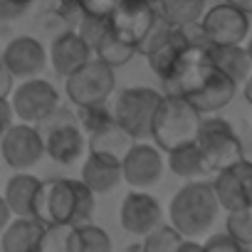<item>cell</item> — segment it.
<instances>
[{
	"label": "cell",
	"instance_id": "6da1fadb",
	"mask_svg": "<svg viewBox=\"0 0 252 252\" xmlns=\"http://www.w3.org/2000/svg\"><path fill=\"white\" fill-rule=\"evenodd\" d=\"M96 208V193L82 178H50L42 181L35 215L45 225H79L89 222Z\"/></svg>",
	"mask_w": 252,
	"mask_h": 252
},
{
	"label": "cell",
	"instance_id": "7a4b0ae2",
	"mask_svg": "<svg viewBox=\"0 0 252 252\" xmlns=\"http://www.w3.org/2000/svg\"><path fill=\"white\" fill-rule=\"evenodd\" d=\"M220 213L225 210L215 186L203 178L186 181L168 203V220L186 237H205L215 227Z\"/></svg>",
	"mask_w": 252,
	"mask_h": 252
},
{
	"label": "cell",
	"instance_id": "3957f363",
	"mask_svg": "<svg viewBox=\"0 0 252 252\" xmlns=\"http://www.w3.org/2000/svg\"><path fill=\"white\" fill-rule=\"evenodd\" d=\"M200 121H203V114L190 104L188 96L163 92L158 109L154 114V124H151V141L163 151L195 141Z\"/></svg>",
	"mask_w": 252,
	"mask_h": 252
},
{
	"label": "cell",
	"instance_id": "277c9868",
	"mask_svg": "<svg viewBox=\"0 0 252 252\" xmlns=\"http://www.w3.org/2000/svg\"><path fill=\"white\" fill-rule=\"evenodd\" d=\"M163 92L154 87H126L114 94L111 114L116 124L129 134L134 141H151V124L158 109Z\"/></svg>",
	"mask_w": 252,
	"mask_h": 252
},
{
	"label": "cell",
	"instance_id": "5b68a950",
	"mask_svg": "<svg viewBox=\"0 0 252 252\" xmlns=\"http://www.w3.org/2000/svg\"><path fill=\"white\" fill-rule=\"evenodd\" d=\"M116 69L99 60L96 55L87 60L79 69H74L69 77H64V94L72 101V106H94V104H109L116 89Z\"/></svg>",
	"mask_w": 252,
	"mask_h": 252
},
{
	"label": "cell",
	"instance_id": "8992f818",
	"mask_svg": "<svg viewBox=\"0 0 252 252\" xmlns=\"http://www.w3.org/2000/svg\"><path fill=\"white\" fill-rule=\"evenodd\" d=\"M47 131H42L45 136V151L47 156L60 163V166H74L77 161H82L89 151V136L82 129V124L74 114L64 111L62 106L45 121Z\"/></svg>",
	"mask_w": 252,
	"mask_h": 252
},
{
	"label": "cell",
	"instance_id": "52a82bcc",
	"mask_svg": "<svg viewBox=\"0 0 252 252\" xmlns=\"http://www.w3.org/2000/svg\"><path fill=\"white\" fill-rule=\"evenodd\" d=\"M195 141H198V146L205 156L210 173H218V171L237 163L240 158H245V146H242L237 131L222 116H215V114L203 116Z\"/></svg>",
	"mask_w": 252,
	"mask_h": 252
},
{
	"label": "cell",
	"instance_id": "ba28073f",
	"mask_svg": "<svg viewBox=\"0 0 252 252\" xmlns=\"http://www.w3.org/2000/svg\"><path fill=\"white\" fill-rule=\"evenodd\" d=\"M13 109L18 121H28V124H45L62 104V94L57 92V87L42 77H28L20 79V84L13 89L10 94Z\"/></svg>",
	"mask_w": 252,
	"mask_h": 252
},
{
	"label": "cell",
	"instance_id": "9c48e42d",
	"mask_svg": "<svg viewBox=\"0 0 252 252\" xmlns=\"http://www.w3.org/2000/svg\"><path fill=\"white\" fill-rule=\"evenodd\" d=\"M200 30L208 45H245L252 32V23L247 10L222 0L203 13Z\"/></svg>",
	"mask_w": 252,
	"mask_h": 252
},
{
	"label": "cell",
	"instance_id": "30bf717a",
	"mask_svg": "<svg viewBox=\"0 0 252 252\" xmlns=\"http://www.w3.org/2000/svg\"><path fill=\"white\" fill-rule=\"evenodd\" d=\"M0 156L13 171H30L47 156L45 136L37 129V124L18 121L0 139Z\"/></svg>",
	"mask_w": 252,
	"mask_h": 252
},
{
	"label": "cell",
	"instance_id": "8fae6325",
	"mask_svg": "<svg viewBox=\"0 0 252 252\" xmlns=\"http://www.w3.org/2000/svg\"><path fill=\"white\" fill-rule=\"evenodd\" d=\"M163 149H158L156 144L146 141H134L129 146V151L124 154L121 166H124V183H129L131 188H154L156 183H161L163 171H166V158H163Z\"/></svg>",
	"mask_w": 252,
	"mask_h": 252
},
{
	"label": "cell",
	"instance_id": "7c38bea8",
	"mask_svg": "<svg viewBox=\"0 0 252 252\" xmlns=\"http://www.w3.org/2000/svg\"><path fill=\"white\" fill-rule=\"evenodd\" d=\"M158 20H161L158 8L156 3H149V0H121L116 10L109 15L111 30L126 42L136 45L139 50Z\"/></svg>",
	"mask_w": 252,
	"mask_h": 252
},
{
	"label": "cell",
	"instance_id": "4fadbf2b",
	"mask_svg": "<svg viewBox=\"0 0 252 252\" xmlns=\"http://www.w3.org/2000/svg\"><path fill=\"white\" fill-rule=\"evenodd\" d=\"M119 222L126 232H131L136 237H144L146 232H151L156 225L163 222V208H161L156 195L146 193L144 188H134L121 200Z\"/></svg>",
	"mask_w": 252,
	"mask_h": 252
},
{
	"label": "cell",
	"instance_id": "5bb4252c",
	"mask_svg": "<svg viewBox=\"0 0 252 252\" xmlns=\"http://www.w3.org/2000/svg\"><path fill=\"white\" fill-rule=\"evenodd\" d=\"M213 186H215V193L225 213L252 205V161L240 158L237 163L218 171Z\"/></svg>",
	"mask_w": 252,
	"mask_h": 252
},
{
	"label": "cell",
	"instance_id": "9a60e30c",
	"mask_svg": "<svg viewBox=\"0 0 252 252\" xmlns=\"http://www.w3.org/2000/svg\"><path fill=\"white\" fill-rule=\"evenodd\" d=\"M3 60L18 79L40 77L50 62V50H45V45L32 35H18L5 45Z\"/></svg>",
	"mask_w": 252,
	"mask_h": 252
},
{
	"label": "cell",
	"instance_id": "2e32d148",
	"mask_svg": "<svg viewBox=\"0 0 252 252\" xmlns=\"http://www.w3.org/2000/svg\"><path fill=\"white\" fill-rule=\"evenodd\" d=\"M96 195H106L114 188H119V183H124V166H121V156L111 154V151H96L89 149L84 161H82V176H79Z\"/></svg>",
	"mask_w": 252,
	"mask_h": 252
},
{
	"label": "cell",
	"instance_id": "e0dca14e",
	"mask_svg": "<svg viewBox=\"0 0 252 252\" xmlns=\"http://www.w3.org/2000/svg\"><path fill=\"white\" fill-rule=\"evenodd\" d=\"M237 89H240V84H237L232 77H227L222 69H218V67L213 64V69H210V72L205 74V79L188 94V99H190V104H193L200 114H218L220 109H225V106L235 99Z\"/></svg>",
	"mask_w": 252,
	"mask_h": 252
},
{
	"label": "cell",
	"instance_id": "ac0fdd59",
	"mask_svg": "<svg viewBox=\"0 0 252 252\" xmlns=\"http://www.w3.org/2000/svg\"><path fill=\"white\" fill-rule=\"evenodd\" d=\"M94 57V50L89 47V42L77 32V28H67L64 32H60L52 45H50V64L55 69L57 77H69L74 69H79L87 60Z\"/></svg>",
	"mask_w": 252,
	"mask_h": 252
},
{
	"label": "cell",
	"instance_id": "d6986e66",
	"mask_svg": "<svg viewBox=\"0 0 252 252\" xmlns=\"http://www.w3.org/2000/svg\"><path fill=\"white\" fill-rule=\"evenodd\" d=\"M47 225L37 215H13L0 232V247L5 252H37L45 245Z\"/></svg>",
	"mask_w": 252,
	"mask_h": 252
},
{
	"label": "cell",
	"instance_id": "ffe728a7",
	"mask_svg": "<svg viewBox=\"0 0 252 252\" xmlns=\"http://www.w3.org/2000/svg\"><path fill=\"white\" fill-rule=\"evenodd\" d=\"M40 186H42V181L37 176L23 173V171H18L15 176L8 178L3 195H5L13 215H35V200H37Z\"/></svg>",
	"mask_w": 252,
	"mask_h": 252
},
{
	"label": "cell",
	"instance_id": "44dd1931",
	"mask_svg": "<svg viewBox=\"0 0 252 252\" xmlns=\"http://www.w3.org/2000/svg\"><path fill=\"white\" fill-rule=\"evenodd\" d=\"M208 57L240 87L252 74V57L247 52V45H208Z\"/></svg>",
	"mask_w": 252,
	"mask_h": 252
},
{
	"label": "cell",
	"instance_id": "7402d4cb",
	"mask_svg": "<svg viewBox=\"0 0 252 252\" xmlns=\"http://www.w3.org/2000/svg\"><path fill=\"white\" fill-rule=\"evenodd\" d=\"M166 166L171 168V173H176L183 181L203 178L210 173L198 141H188V144H181V146L166 151Z\"/></svg>",
	"mask_w": 252,
	"mask_h": 252
},
{
	"label": "cell",
	"instance_id": "603a6c76",
	"mask_svg": "<svg viewBox=\"0 0 252 252\" xmlns=\"http://www.w3.org/2000/svg\"><path fill=\"white\" fill-rule=\"evenodd\" d=\"M111 237L104 227L89 222H79L69 227L67 235V252H109Z\"/></svg>",
	"mask_w": 252,
	"mask_h": 252
},
{
	"label": "cell",
	"instance_id": "cb8c5ba5",
	"mask_svg": "<svg viewBox=\"0 0 252 252\" xmlns=\"http://www.w3.org/2000/svg\"><path fill=\"white\" fill-rule=\"evenodd\" d=\"M161 20L178 25V28H188L200 23L205 8V0H158L156 3Z\"/></svg>",
	"mask_w": 252,
	"mask_h": 252
},
{
	"label": "cell",
	"instance_id": "d4e9b609",
	"mask_svg": "<svg viewBox=\"0 0 252 252\" xmlns=\"http://www.w3.org/2000/svg\"><path fill=\"white\" fill-rule=\"evenodd\" d=\"M94 55H96L99 60H104L106 64H111L114 69H119V67H124V64H129V62L139 55V47L131 45V42H126L124 37H119L114 30H109V32L104 35V40L96 45Z\"/></svg>",
	"mask_w": 252,
	"mask_h": 252
},
{
	"label": "cell",
	"instance_id": "484cf974",
	"mask_svg": "<svg viewBox=\"0 0 252 252\" xmlns=\"http://www.w3.org/2000/svg\"><path fill=\"white\" fill-rule=\"evenodd\" d=\"M183 237H186V235H183L171 220H168V222L163 220L161 225H156L151 232L144 235L141 250H146V252H178Z\"/></svg>",
	"mask_w": 252,
	"mask_h": 252
},
{
	"label": "cell",
	"instance_id": "4316f807",
	"mask_svg": "<svg viewBox=\"0 0 252 252\" xmlns=\"http://www.w3.org/2000/svg\"><path fill=\"white\" fill-rule=\"evenodd\" d=\"M77 119L82 124V129L87 131V136L92 134H99L104 129H109V126L116 124L114 114H111V106L106 104H94V106H79L77 109Z\"/></svg>",
	"mask_w": 252,
	"mask_h": 252
},
{
	"label": "cell",
	"instance_id": "83f0119b",
	"mask_svg": "<svg viewBox=\"0 0 252 252\" xmlns=\"http://www.w3.org/2000/svg\"><path fill=\"white\" fill-rule=\"evenodd\" d=\"M225 230L232 232L245 245V250H252V205L227 210V215H225Z\"/></svg>",
	"mask_w": 252,
	"mask_h": 252
},
{
	"label": "cell",
	"instance_id": "f1b7e54d",
	"mask_svg": "<svg viewBox=\"0 0 252 252\" xmlns=\"http://www.w3.org/2000/svg\"><path fill=\"white\" fill-rule=\"evenodd\" d=\"M111 30L109 18H96V15H82L77 23V32L89 42L92 50H96V45L104 40V35Z\"/></svg>",
	"mask_w": 252,
	"mask_h": 252
},
{
	"label": "cell",
	"instance_id": "f546056e",
	"mask_svg": "<svg viewBox=\"0 0 252 252\" xmlns=\"http://www.w3.org/2000/svg\"><path fill=\"white\" fill-rule=\"evenodd\" d=\"M203 250H213V252H242L245 245L227 230L222 232H208L203 240Z\"/></svg>",
	"mask_w": 252,
	"mask_h": 252
},
{
	"label": "cell",
	"instance_id": "4dcf8cb0",
	"mask_svg": "<svg viewBox=\"0 0 252 252\" xmlns=\"http://www.w3.org/2000/svg\"><path fill=\"white\" fill-rule=\"evenodd\" d=\"M121 0H77V8L82 15H96V18H109Z\"/></svg>",
	"mask_w": 252,
	"mask_h": 252
},
{
	"label": "cell",
	"instance_id": "1f68e13d",
	"mask_svg": "<svg viewBox=\"0 0 252 252\" xmlns=\"http://www.w3.org/2000/svg\"><path fill=\"white\" fill-rule=\"evenodd\" d=\"M35 0H0V23H13L23 18Z\"/></svg>",
	"mask_w": 252,
	"mask_h": 252
},
{
	"label": "cell",
	"instance_id": "d6a6232c",
	"mask_svg": "<svg viewBox=\"0 0 252 252\" xmlns=\"http://www.w3.org/2000/svg\"><path fill=\"white\" fill-rule=\"evenodd\" d=\"M15 119L18 116H15V109H13L10 96H0V139H3V134L15 124Z\"/></svg>",
	"mask_w": 252,
	"mask_h": 252
},
{
	"label": "cell",
	"instance_id": "836d02e7",
	"mask_svg": "<svg viewBox=\"0 0 252 252\" xmlns=\"http://www.w3.org/2000/svg\"><path fill=\"white\" fill-rule=\"evenodd\" d=\"M15 74L13 69L8 67V62L3 60V55H0V96H10L13 89H15Z\"/></svg>",
	"mask_w": 252,
	"mask_h": 252
},
{
	"label": "cell",
	"instance_id": "e575fe53",
	"mask_svg": "<svg viewBox=\"0 0 252 252\" xmlns=\"http://www.w3.org/2000/svg\"><path fill=\"white\" fill-rule=\"evenodd\" d=\"M13 220V210H10V205H8V200H5V195L0 193V232H3L5 227H8V222Z\"/></svg>",
	"mask_w": 252,
	"mask_h": 252
},
{
	"label": "cell",
	"instance_id": "d590c367",
	"mask_svg": "<svg viewBox=\"0 0 252 252\" xmlns=\"http://www.w3.org/2000/svg\"><path fill=\"white\" fill-rule=\"evenodd\" d=\"M242 96H245V101L252 106V74L242 82Z\"/></svg>",
	"mask_w": 252,
	"mask_h": 252
},
{
	"label": "cell",
	"instance_id": "8d00e7d4",
	"mask_svg": "<svg viewBox=\"0 0 252 252\" xmlns=\"http://www.w3.org/2000/svg\"><path fill=\"white\" fill-rule=\"evenodd\" d=\"M227 3H232V5H237V8H242L252 15V0H227Z\"/></svg>",
	"mask_w": 252,
	"mask_h": 252
},
{
	"label": "cell",
	"instance_id": "74e56055",
	"mask_svg": "<svg viewBox=\"0 0 252 252\" xmlns=\"http://www.w3.org/2000/svg\"><path fill=\"white\" fill-rule=\"evenodd\" d=\"M245 45H247V52H250V57H252V32H250V37H247Z\"/></svg>",
	"mask_w": 252,
	"mask_h": 252
},
{
	"label": "cell",
	"instance_id": "f35d334b",
	"mask_svg": "<svg viewBox=\"0 0 252 252\" xmlns=\"http://www.w3.org/2000/svg\"><path fill=\"white\" fill-rule=\"evenodd\" d=\"M149 3H158V0H149Z\"/></svg>",
	"mask_w": 252,
	"mask_h": 252
}]
</instances>
